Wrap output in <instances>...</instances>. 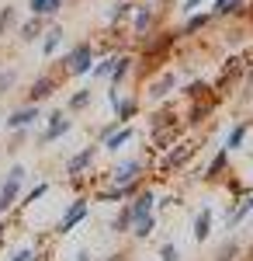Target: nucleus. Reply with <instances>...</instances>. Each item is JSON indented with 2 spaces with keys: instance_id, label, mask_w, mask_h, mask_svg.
I'll return each instance as SVG.
<instances>
[{
  "instance_id": "f257e3e1",
  "label": "nucleus",
  "mask_w": 253,
  "mask_h": 261,
  "mask_svg": "<svg viewBox=\"0 0 253 261\" xmlns=\"http://www.w3.org/2000/svg\"><path fill=\"white\" fill-rule=\"evenodd\" d=\"M90 63H94V45H90V42H80V45H73V49H70V56H66L70 73H77V77L90 73Z\"/></svg>"
},
{
  "instance_id": "f03ea898",
  "label": "nucleus",
  "mask_w": 253,
  "mask_h": 261,
  "mask_svg": "<svg viewBox=\"0 0 253 261\" xmlns=\"http://www.w3.org/2000/svg\"><path fill=\"white\" fill-rule=\"evenodd\" d=\"M132 11H136V18H132V35H136V39H146V35L153 32V24H156V11L149 4L132 7Z\"/></svg>"
},
{
  "instance_id": "7ed1b4c3",
  "label": "nucleus",
  "mask_w": 253,
  "mask_h": 261,
  "mask_svg": "<svg viewBox=\"0 0 253 261\" xmlns=\"http://www.w3.org/2000/svg\"><path fill=\"white\" fill-rule=\"evenodd\" d=\"M129 70H132V56H118L115 66H111V73H108V77H111V94H108V98L111 101L118 98V87H121L125 77H129Z\"/></svg>"
},
{
  "instance_id": "20e7f679",
  "label": "nucleus",
  "mask_w": 253,
  "mask_h": 261,
  "mask_svg": "<svg viewBox=\"0 0 253 261\" xmlns=\"http://www.w3.org/2000/svg\"><path fill=\"white\" fill-rule=\"evenodd\" d=\"M83 216H87V199H77L70 209H66V216L59 220V233H70V230H73Z\"/></svg>"
},
{
  "instance_id": "39448f33",
  "label": "nucleus",
  "mask_w": 253,
  "mask_h": 261,
  "mask_svg": "<svg viewBox=\"0 0 253 261\" xmlns=\"http://www.w3.org/2000/svg\"><path fill=\"white\" fill-rule=\"evenodd\" d=\"M139 171H142V161H139V157H132V161L118 164L115 171H111V181H115V185H129V181L139 178Z\"/></svg>"
},
{
  "instance_id": "423d86ee",
  "label": "nucleus",
  "mask_w": 253,
  "mask_h": 261,
  "mask_svg": "<svg viewBox=\"0 0 253 261\" xmlns=\"http://www.w3.org/2000/svg\"><path fill=\"white\" fill-rule=\"evenodd\" d=\"M139 188H142V185H139V178H136V181H129V185H115V188L101 192L98 199H101V202H125V199H132Z\"/></svg>"
},
{
  "instance_id": "0eeeda50",
  "label": "nucleus",
  "mask_w": 253,
  "mask_h": 261,
  "mask_svg": "<svg viewBox=\"0 0 253 261\" xmlns=\"http://www.w3.org/2000/svg\"><path fill=\"white\" fill-rule=\"evenodd\" d=\"M129 209H132V216H136V220H142V216H149V213L156 209V195L149 192V188H139V192H136V202H132Z\"/></svg>"
},
{
  "instance_id": "6e6552de",
  "label": "nucleus",
  "mask_w": 253,
  "mask_h": 261,
  "mask_svg": "<svg viewBox=\"0 0 253 261\" xmlns=\"http://www.w3.org/2000/svg\"><path fill=\"white\" fill-rule=\"evenodd\" d=\"M94 157H98V146H87V150H80L77 157H70V164H66V174H83L90 164H94Z\"/></svg>"
},
{
  "instance_id": "1a4fd4ad",
  "label": "nucleus",
  "mask_w": 253,
  "mask_h": 261,
  "mask_svg": "<svg viewBox=\"0 0 253 261\" xmlns=\"http://www.w3.org/2000/svg\"><path fill=\"white\" fill-rule=\"evenodd\" d=\"M111 108H115V122L118 125H125V122H132L139 115V101H132V98H115Z\"/></svg>"
},
{
  "instance_id": "9d476101",
  "label": "nucleus",
  "mask_w": 253,
  "mask_h": 261,
  "mask_svg": "<svg viewBox=\"0 0 253 261\" xmlns=\"http://www.w3.org/2000/svg\"><path fill=\"white\" fill-rule=\"evenodd\" d=\"M208 21H212V11H201V14H198V11H191V14H187V21H184V28H180L177 35H180V39H191V35H198Z\"/></svg>"
},
{
  "instance_id": "9b49d317",
  "label": "nucleus",
  "mask_w": 253,
  "mask_h": 261,
  "mask_svg": "<svg viewBox=\"0 0 253 261\" xmlns=\"http://www.w3.org/2000/svg\"><path fill=\"white\" fill-rule=\"evenodd\" d=\"M70 125H73V122L62 119V112H52V115H49V129H45L42 143H52V140H59V136H66V133H70Z\"/></svg>"
},
{
  "instance_id": "f8f14e48",
  "label": "nucleus",
  "mask_w": 253,
  "mask_h": 261,
  "mask_svg": "<svg viewBox=\"0 0 253 261\" xmlns=\"http://www.w3.org/2000/svg\"><path fill=\"white\" fill-rule=\"evenodd\" d=\"M132 136H136V129H132V125H129V122H125V125H121V129H115V133H108V136H104V150H121V146H125V143L132 140Z\"/></svg>"
},
{
  "instance_id": "ddd939ff",
  "label": "nucleus",
  "mask_w": 253,
  "mask_h": 261,
  "mask_svg": "<svg viewBox=\"0 0 253 261\" xmlns=\"http://www.w3.org/2000/svg\"><path fill=\"white\" fill-rule=\"evenodd\" d=\"M250 213H253V199H243L236 209H226V226H229V230H236V226L246 220Z\"/></svg>"
},
{
  "instance_id": "4468645a",
  "label": "nucleus",
  "mask_w": 253,
  "mask_h": 261,
  "mask_svg": "<svg viewBox=\"0 0 253 261\" xmlns=\"http://www.w3.org/2000/svg\"><path fill=\"white\" fill-rule=\"evenodd\" d=\"M208 237H212V209L205 205V209L195 216V241L201 244V241H208Z\"/></svg>"
},
{
  "instance_id": "2eb2a0df",
  "label": "nucleus",
  "mask_w": 253,
  "mask_h": 261,
  "mask_svg": "<svg viewBox=\"0 0 253 261\" xmlns=\"http://www.w3.org/2000/svg\"><path fill=\"white\" fill-rule=\"evenodd\" d=\"M226 164H229V150L222 146V150L215 153L212 161H208V167H205V174H201V178H205V181H215L218 174H222V171H226Z\"/></svg>"
},
{
  "instance_id": "dca6fc26",
  "label": "nucleus",
  "mask_w": 253,
  "mask_h": 261,
  "mask_svg": "<svg viewBox=\"0 0 253 261\" xmlns=\"http://www.w3.org/2000/svg\"><path fill=\"white\" fill-rule=\"evenodd\" d=\"M35 119H39V108H35V105H28V108H18V112L7 119V125H11V129H24V125H31Z\"/></svg>"
},
{
  "instance_id": "f3484780",
  "label": "nucleus",
  "mask_w": 253,
  "mask_h": 261,
  "mask_svg": "<svg viewBox=\"0 0 253 261\" xmlns=\"http://www.w3.org/2000/svg\"><path fill=\"white\" fill-rule=\"evenodd\" d=\"M18 188H21V181H14V178L4 181V188H0V213H7V209L14 205V199H18Z\"/></svg>"
},
{
  "instance_id": "a211bd4d",
  "label": "nucleus",
  "mask_w": 253,
  "mask_h": 261,
  "mask_svg": "<svg viewBox=\"0 0 253 261\" xmlns=\"http://www.w3.org/2000/svg\"><path fill=\"white\" fill-rule=\"evenodd\" d=\"M174 87H177V77H174V73H163V77H160V81L149 87V98H156V101L167 98V94H170Z\"/></svg>"
},
{
  "instance_id": "6ab92c4d",
  "label": "nucleus",
  "mask_w": 253,
  "mask_h": 261,
  "mask_svg": "<svg viewBox=\"0 0 253 261\" xmlns=\"http://www.w3.org/2000/svg\"><path fill=\"white\" fill-rule=\"evenodd\" d=\"M52 87H56V81H52V77H39V81L31 84V91H28L31 105H35V101H42V98H49V94H52Z\"/></svg>"
},
{
  "instance_id": "aec40b11",
  "label": "nucleus",
  "mask_w": 253,
  "mask_h": 261,
  "mask_svg": "<svg viewBox=\"0 0 253 261\" xmlns=\"http://www.w3.org/2000/svg\"><path fill=\"white\" fill-rule=\"evenodd\" d=\"M243 140H246V122H236L233 129H229V136H226V150L233 153V150H239L243 146Z\"/></svg>"
},
{
  "instance_id": "412c9836",
  "label": "nucleus",
  "mask_w": 253,
  "mask_h": 261,
  "mask_svg": "<svg viewBox=\"0 0 253 261\" xmlns=\"http://www.w3.org/2000/svg\"><path fill=\"white\" fill-rule=\"evenodd\" d=\"M132 223H136L132 209H129V205H121V213L111 220V230H115V233H129V230H132Z\"/></svg>"
},
{
  "instance_id": "4be33fe9",
  "label": "nucleus",
  "mask_w": 253,
  "mask_h": 261,
  "mask_svg": "<svg viewBox=\"0 0 253 261\" xmlns=\"http://www.w3.org/2000/svg\"><path fill=\"white\" fill-rule=\"evenodd\" d=\"M59 7H62V0H31V14H39V18H52Z\"/></svg>"
},
{
  "instance_id": "5701e85b",
  "label": "nucleus",
  "mask_w": 253,
  "mask_h": 261,
  "mask_svg": "<svg viewBox=\"0 0 253 261\" xmlns=\"http://www.w3.org/2000/svg\"><path fill=\"white\" fill-rule=\"evenodd\" d=\"M153 230H156V216H153V213H149V216H142V220H136V223H132V233H136L139 241H146V237H149Z\"/></svg>"
},
{
  "instance_id": "b1692460",
  "label": "nucleus",
  "mask_w": 253,
  "mask_h": 261,
  "mask_svg": "<svg viewBox=\"0 0 253 261\" xmlns=\"http://www.w3.org/2000/svg\"><path fill=\"white\" fill-rule=\"evenodd\" d=\"M239 258V241H226L215 247V261H236Z\"/></svg>"
},
{
  "instance_id": "393cba45",
  "label": "nucleus",
  "mask_w": 253,
  "mask_h": 261,
  "mask_svg": "<svg viewBox=\"0 0 253 261\" xmlns=\"http://www.w3.org/2000/svg\"><path fill=\"white\" fill-rule=\"evenodd\" d=\"M42 24H45V21H42L39 14H31V21H24V24H21V39H24V42H35V39H39V32H42Z\"/></svg>"
},
{
  "instance_id": "a878e982",
  "label": "nucleus",
  "mask_w": 253,
  "mask_h": 261,
  "mask_svg": "<svg viewBox=\"0 0 253 261\" xmlns=\"http://www.w3.org/2000/svg\"><path fill=\"white\" fill-rule=\"evenodd\" d=\"M132 7H136L132 0H121V4H111V11H108V21H111V24H118V21H125L129 14H132Z\"/></svg>"
},
{
  "instance_id": "bb28decb",
  "label": "nucleus",
  "mask_w": 253,
  "mask_h": 261,
  "mask_svg": "<svg viewBox=\"0 0 253 261\" xmlns=\"http://www.w3.org/2000/svg\"><path fill=\"white\" fill-rule=\"evenodd\" d=\"M59 42H62V28H49V32H45V42H42V53L52 56L59 49Z\"/></svg>"
},
{
  "instance_id": "cd10ccee",
  "label": "nucleus",
  "mask_w": 253,
  "mask_h": 261,
  "mask_svg": "<svg viewBox=\"0 0 253 261\" xmlns=\"http://www.w3.org/2000/svg\"><path fill=\"white\" fill-rule=\"evenodd\" d=\"M90 105V91H77L73 98H70V112H83Z\"/></svg>"
},
{
  "instance_id": "c85d7f7f",
  "label": "nucleus",
  "mask_w": 253,
  "mask_h": 261,
  "mask_svg": "<svg viewBox=\"0 0 253 261\" xmlns=\"http://www.w3.org/2000/svg\"><path fill=\"white\" fill-rule=\"evenodd\" d=\"M174 112H156L153 115V133H160V129H163V125H174Z\"/></svg>"
},
{
  "instance_id": "c756f323",
  "label": "nucleus",
  "mask_w": 253,
  "mask_h": 261,
  "mask_svg": "<svg viewBox=\"0 0 253 261\" xmlns=\"http://www.w3.org/2000/svg\"><path fill=\"white\" fill-rule=\"evenodd\" d=\"M14 21H18V11H14V7H4V11H0V35H4Z\"/></svg>"
},
{
  "instance_id": "7c9ffc66",
  "label": "nucleus",
  "mask_w": 253,
  "mask_h": 261,
  "mask_svg": "<svg viewBox=\"0 0 253 261\" xmlns=\"http://www.w3.org/2000/svg\"><path fill=\"white\" fill-rule=\"evenodd\" d=\"M115 60H118V56H108L104 63H98V66H90V77H108V73H111V66H115Z\"/></svg>"
},
{
  "instance_id": "2f4dec72",
  "label": "nucleus",
  "mask_w": 253,
  "mask_h": 261,
  "mask_svg": "<svg viewBox=\"0 0 253 261\" xmlns=\"http://www.w3.org/2000/svg\"><path fill=\"white\" fill-rule=\"evenodd\" d=\"M160 261H180L177 244H163V247H160Z\"/></svg>"
},
{
  "instance_id": "473e14b6",
  "label": "nucleus",
  "mask_w": 253,
  "mask_h": 261,
  "mask_svg": "<svg viewBox=\"0 0 253 261\" xmlns=\"http://www.w3.org/2000/svg\"><path fill=\"white\" fill-rule=\"evenodd\" d=\"M14 81H18V73H14V70H4V73H0V94H7V91L14 87Z\"/></svg>"
},
{
  "instance_id": "72a5a7b5",
  "label": "nucleus",
  "mask_w": 253,
  "mask_h": 261,
  "mask_svg": "<svg viewBox=\"0 0 253 261\" xmlns=\"http://www.w3.org/2000/svg\"><path fill=\"white\" fill-rule=\"evenodd\" d=\"M205 91H208V87H205L201 81H195V84H187V91H184V94H187V98H198V94H205Z\"/></svg>"
},
{
  "instance_id": "f704fd0d",
  "label": "nucleus",
  "mask_w": 253,
  "mask_h": 261,
  "mask_svg": "<svg viewBox=\"0 0 253 261\" xmlns=\"http://www.w3.org/2000/svg\"><path fill=\"white\" fill-rule=\"evenodd\" d=\"M243 7H246V0H229L226 4V14H243Z\"/></svg>"
},
{
  "instance_id": "c9c22d12",
  "label": "nucleus",
  "mask_w": 253,
  "mask_h": 261,
  "mask_svg": "<svg viewBox=\"0 0 253 261\" xmlns=\"http://www.w3.org/2000/svg\"><path fill=\"white\" fill-rule=\"evenodd\" d=\"M11 261H39V254H35V251H18Z\"/></svg>"
},
{
  "instance_id": "e433bc0d",
  "label": "nucleus",
  "mask_w": 253,
  "mask_h": 261,
  "mask_svg": "<svg viewBox=\"0 0 253 261\" xmlns=\"http://www.w3.org/2000/svg\"><path fill=\"white\" fill-rule=\"evenodd\" d=\"M226 4H229V0H215L212 4V18H222V14H226Z\"/></svg>"
},
{
  "instance_id": "4c0bfd02",
  "label": "nucleus",
  "mask_w": 253,
  "mask_h": 261,
  "mask_svg": "<svg viewBox=\"0 0 253 261\" xmlns=\"http://www.w3.org/2000/svg\"><path fill=\"white\" fill-rule=\"evenodd\" d=\"M198 4H201V0H184V4H180V11H184V14H191V11H198Z\"/></svg>"
},
{
  "instance_id": "58836bf2",
  "label": "nucleus",
  "mask_w": 253,
  "mask_h": 261,
  "mask_svg": "<svg viewBox=\"0 0 253 261\" xmlns=\"http://www.w3.org/2000/svg\"><path fill=\"white\" fill-rule=\"evenodd\" d=\"M87 258H90V254H87V251H80V254H77V261H87Z\"/></svg>"
},
{
  "instance_id": "ea45409f",
  "label": "nucleus",
  "mask_w": 253,
  "mask_h": 261,
  "mask_svg": "<svg viewBox=\"0 0 253 261\" xmlns=\"http://www.w3.org/2000/svg\"><path fill=\"white\" fill-rule=\"evenodd\" d=\"M250 258H253V244H250Z\"/></svg>"
},
{
  "instance_id": "a19ab883",
  "label": "nucleus",
  "mask_w": 253,
  "mask_h": 261,
  "mask_svg": "<svg viewBox=\"0 0 253 261\" xmlns=\"http://www.w3.org/2000/svg\"><path fill=\"white\" fill-rule=\"evenodd\" d=\"M0 233H4V226H0Z\"/></svg>"
}]
</instances>
